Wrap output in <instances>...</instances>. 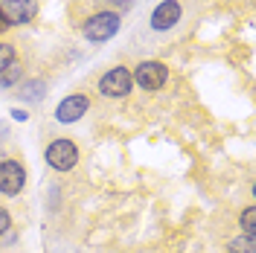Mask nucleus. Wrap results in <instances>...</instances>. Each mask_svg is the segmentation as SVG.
Returning <instances> with one entry per match:
<instances>
[{"instance_id": "nucleus-13", "label": "nucleus", "mask_w": 256, "mask_h": 253, "mask_svg": "<svg viewBox=\"0 0 256 253\" xmlns=\"http://www.w3.org/2000/svg\"><path fill=\"white\" fill-rule=\"evenodd\" d=\"M12 62H18L15 44H9V41H0V70H6Z\"/></svg>"}, {"instance_id": "nucleus-3", "label": "nucleus", "mask_w": 256, "mask_h": 253, "mask_svg": "<svg viewBox=\"0 0 256 253\" xmlns=\"http://www.w3.org/2000/svg\"><path fill=\"white\" fill-rule=\"evenodd\" d=\"M134 90V79H131V70L126 64H116L111 67L102 79H99V94L105 99H126Z\"/></svg>"}, {"instance_id": "nucleus-9", "label": "nucleus", "mask_w": 256, "mask_h": 253, "mask_svg": "<svg viewBox=\"0 0 256 253\" xmlns=\"http://www.w3.org/2000/svg\"><path fill=\"white\" fill-rule=\"evenodd\" d=\"M20 99L24 102H30V105H35V102H41L44 96H47V82L44 79H26L24 84H20Z\"/></svg>"}, {"instance_id": "nucleus-8", "label": "nucleus", "mask_w": 256, "mask_h": 253, "mask_svg": "<svg viewBox=\"0 0 256 253\" xmlns=\"http://www.w3.org/2000/svg\"><path fill=\"white\" fill-rule=\"evenodd\" d=\"M180 15H184V9H180L178 0H163V3L154 6V12H152V30L154 32L175 30L178 24H180Z\"/></svg>"}, {"instance_id": "nucleus-10", "label": "nucleus", "mask_w": 256, "mask_h": 253, "mask_svg": "<svg viewBox=\"0 0 256 253\" xmlns=\"http://www.w3.org/2000/svg\"><path fill=\"white\" fill-rule=\"evenodd\" d=\"M20 79H24V64L12 62L6 70H0V88H15Z\"/></svg>"}, {"instance_id": "nucleus-16", "label": "nucleus", "mask_w": 256, "mask_h": 253, "mask_svg": "<svg viewBox=\"0 0 256 253\" xmlns=\"http://www.w3.org/2000/svg\"><path fill=\"white\" fill-rule=\"evenodd\" d=\"M6 137H9V126H6V122L0 120V142L6 140Z\"/></svg>"}, {"instance_id": "nucleus-1", "label": "nucleus", "mask_w": 256, "mask_h": 253, "mask_svg": "<svg viewBox=\"0 0 256 253\" xmlns=\"http://www.w3.org/2000/svg\"><path fill=\"white\" fill-rule=\"evenodd\" d=\"M120 30H122V15H120V12H111V9H102V12L90 15L82 24V35H84L90 44L111 41Z\"/></svg>"}, {"instance_id": "nucleus-7", "label": "nucleus", "mask_w": 256, "mask_h": 253, "mask_svg": "<svg viewBox=\"0 0 256 253\" xmlns=\"http://www.w3.org/2000/svg\"><path fill=\"white\" fill-rule=\"evenodd\" d=\"M88 111H90V99H88L84 94L64 96L62 102H58V108H56V122H62V126H73V122H79Z\"/></svg>"}, {"instance_id": "nucleus-12", "label": "nucleus", "mask_w": 256, "mask_h": 253, "mask_svg": "<svg viewBox=\"0 0 256 253\" xmlns=\"http://www.w3.org/2000/svg\"><path fill=\"white\" fill-rule=\"evenodd\" d=\"M239 224H242V233H244V236H256V206L254 204L244 206Z\"/></svg>"}, {"instance_id": "nucleus-11", "label": "nucleus", "mask_w": 256, "mask_h": 253, "mask_svg": "<svg viewBox=\"0 0 256 253\" xmlns=\"http://www.w3.org/2000/svg\"><path fill=\"white\" fill-rule=\"evenodd\" d=\"M227 253H256V236H236L227 244Z\"/></svg>"}, {"instance_id": "nucleus-17", "label": "nucleus", "mask_w": 256, "mask_h": 253, "mask_svg": "<svg viewBox=\"0 0 256 253\" xmlns=\"http://www.w3.org/2000/svg\"><path fill=\"white\" fill-rule=\"evenodd\" d=\"M6 30H9V24H6V18L0 15V35H3V32H6Z\"/></svg>"}, {"instance_id": "nucleus-5", "label": "nucleus", "mask_w": 256, "mask_h": 253, "mask_svg": "<svg viewBox=\"0 0 256 253\" xmlns=\"http://www.w3.org/2000/svg\"><path fill=\"white\" fill-rule=\"evenodd\" d=\"M24 186H26V169H24V163L15 158L0 160V195L15 198V195L24 192Z\"/></svg>"}, {"instance_id": "nucleus-2", "label": "nucleus", "mask_w": 256, "mask_h": 253, "mask_svg": "<svg viewBox=\"0 0 256 253\" xmlns=\"http://www.w3.org/2000/svg\"><path fill=\"white\" fill-rule=\"evenodd\" d=\"M44 160L52 172H73L79 166V146L70 137H56L44 152Z\"/></svg>"}, {"instance_id": "nucleus-4", "label": "nucleus", "mask_w": 256, "mask_h": 253, "mask_svg": "<svg viewBox=\"0 0 256 253\" xmlns=\"http://www.w3.org/2000/svg\"><path fill=\"white\" fill-rule=\"evenodd\" d=\"M131 79L137 88H143L148 94H154L160 88H166L169 82V67L163 62H140L134 70H131Z\"/></svg>"}, {"instance_id": "nucleus-6", "label": "nucleus", "mask_w": 256, "mask_h": 253, "mask_svg": "<svg viewBox=\"0 0 256 253\" xmlns=\"http://www.w3.org/2000/svg\"><path fill=\"white\" fill-rule=\"evenodd\" d=\"M0 15L6 18L9 30L26 26L38 18V0H0Z\"/></svg>"}, {"instance_id": "nucleus-14", "label": "nucleus", "mask_w": 256, "mask_h": 253, "mask_svg": "<svg viewBox=\"0 0 256 253\" xmlns=\"http://www.w3.org/2000/svg\"><path fill=\"white\" fill-rule=\"evenodd\" d=\"M12 230V216H9V210L6 206H0V238L6 236Z\"/></svg>"}, {"instance_id": "nucleus-15", "label": "nucleus", "mask_w": 256, "mask_h": 253, "mask_svg": "<svg viewBox=\"0 0 256 253\" xmlns=\"http://www.w3.org/2000/svg\"><path fill=\"white\" fill-rule=\"evenodd\" d=\"M12 116H15L18 122H26V120H30V114H26V111H20V108H15V111H12Z\"/></svg>"}]
</instances>
